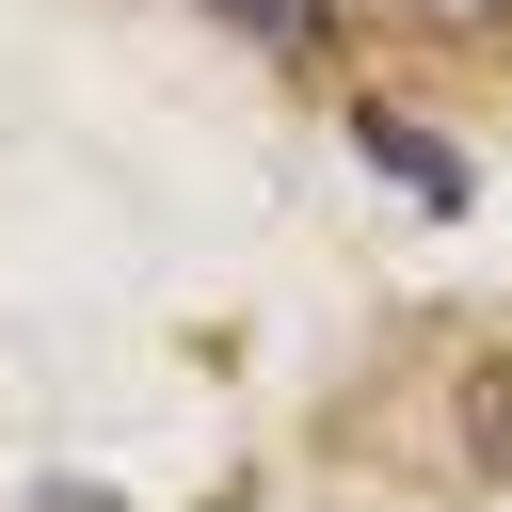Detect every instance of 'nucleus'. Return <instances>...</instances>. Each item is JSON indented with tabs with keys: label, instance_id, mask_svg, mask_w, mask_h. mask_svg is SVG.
I'll list each match as a JSON object with an SVG mask.
<instances>
[{
	"label": "nucleus",
	"instance_id": "obj_1",
	"mask_svg": "<svg viewBox=\"0 0 512 512\" xmlns=\"http://www.w3.org/2000/svg\"><path fill=\"white\" fill-rule=\"evenodd\" d=\"M352 144H368V176H400L416 208H464V160H448L416 112H384V96H368V112H352Z\"/></svg>",
	"mask_w": 512,
	"mask_h": 512
},
{
	"label": "nucleus",
	"instance_id": "obj_2",
	"mask_svg": "<svg viewBox=\"0 0 512 512\" xmlns=\"http://www.w3.org/2000/svg\"><path fill=\"white\" fill-rule=\"evenodd\" d=\"M192 16H224V32H256V48H320V0H192Z\"/></svg>",
	"mask_w": 512,
	"mask_h": 512
},
{
	"label": "nucleus",
	"instance_id": "obj_3",
	"mask_svg": "<svg viewBox=\"0 0 512 512\" xmlns=\"http://www.w3.org/2000/svg\"><path fill=\"white\" fill-rule=\"evenodd\" d=\"M464 432H480V464H512V352L464 368Z\"/></svg>",
	"mask_w": 512,
	"mask_h": 512
},
{
	"label": "nucleus",
	"instance_id": "obj_4",
	"mask_svg": "<svg viewBox=\"0 0 512 512\" xmlns=\"http://www.w3.org/2000/svg\"><path fill=\"white\" fill-rule=\"evenodd\" d=\"M384 16H432V32H480V16H512V0H384Z\"/></svg>",
	"mask_w": 512,
	"mask_h": 512
},
{
	"label": "nucleus",
	"instance_id": "obj_5",
	"mask_svg": "<svg viewBox=\"0 0 512 512\" xmlns=\"http://www.w3.org/2000/svg\"><path fill=\"white\" fill-rule=\"evenodd\" d=\"M32 512H112V496L96 480H32Z\"/></svg>",
	"mask_w": 512,
	"mask_h": 512
}]
</instances>
